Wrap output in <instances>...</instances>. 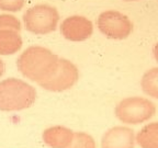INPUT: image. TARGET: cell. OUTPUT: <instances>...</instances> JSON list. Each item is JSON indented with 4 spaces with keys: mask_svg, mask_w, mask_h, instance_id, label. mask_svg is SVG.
Wrapping results in <instances>:
<instances>
[{
    "mask_svg": "<svg viewBox=\"0 0 158 148\" xmlns=\"http://www.w3.org/2000/svg\"><path fill=\"white\" fill-rule=\"evenodd\" d=\"M133 130L124 126H115L103 134L101 139L102 148H134Z\"/></svg>",
    "mask_w": 158,
    "mask_h": 148,
    "instance_id": "8",
    "label": "cell"
},
{
    "mask_svg": "<svg viewBox=\"0 0 158 148\" xmlns=\"http://www.w3.org/2000/svg\"><path fill=\"white\" fill-rule=\"evenodd\" d=\"M141 86L145 94L158 99V67L152 68L144 74Z\"/></svg>",
    "mask_w": 158,
    "mask_h": 148,
    "instance_id": "12",
    "label": "cell"
},
{
    "mask_svg": "<svg viewBox=\"0 0 158 148\" xmlns=\"http://www.w3.org/2000/svg\"><path fill=\"white\" fill-rule=\"evenodd\" d=\"M97 25L104 36L112 39H125L133 31V23L131 20L115 10L102 12L98 17Z\"/></svg>",
    "mask_w": 158,
    "mask_h": 148,
    "instance_id": "5",
    "label": "cell"
},
{
    "mask_svg": "<svg viewBox=\"0 0 158 148\" xmlns=\"http://www.w3.org/2000/svg\"><path fill=\"white\" fill-rule=\"evenodd\" d=\"M123 1H138V0H123Z\"/></svg>",
    "mask_w": 158,
    "mask_h": 148,
    "instance_id": "18",
    "label": "cell"
},
{
    "mask_svg": "<svg viewBox=\"0 0 158 148\" xmlns=\"http://www.w3.org/2000/svg\"><path fill=\"white\" fill-rule=\"evenodd\" d=\"M25 0H0V10L8 12H18L24 7Z\"/></svg>",
    "mask_w": 158,
    "mask_h": 148,
    "instance_id": "15",
    "label": "cell"
},
{
    "mask_svg": "<svg viewBox=\"0 0 158 148\" xmlns=\"http://www.w3.org/2000/svg\"><path fill=\"white\" fill-rule=\"evenodd\" d=\"M59 22V13L49 5H35L23 14V24L27 31L36 35L54 32Z\"/></svg>",
    "mask_w": 158,
    "mask_h": 148,
    "instance_id": "3",
    "label": "cell"
},
{
    "mask_svg": "<svg viewBox=\"0 0 158 148\" xmlns=\"http://www.w3.org/2000/svg\"><path fill=\"white\" fill-rule=\"evenodd\" d=\"M3 72H5V64H3V62L0 59V77L2 76Z\"/></svg>",
    "mask_w": 158,
    "mask_h": 148,
    "instance_id": "17",
    "label": "cell"
},
{
    "mask_svg": "<svg viewBox=\"0 0 158 148\" xmlns=\"http://www.w3.org/2000/svg\"><path fill=\"white\" fill-rule=\"evenodd\" d=\"M57 55L43 46H30L17 60L20 72L31 81L41 82L52 76L58 64Z\"/></svg>",
    "mask_w": 158,
    "mask_h": 148,
    "instance_id": "1",
    "label": "cell"
},
{
    "mask_svg": "<svg viewBox=\"0 0 158 148\" xmlns=\"http://www.w3.org/2000/svg\"><path fill=\"white\" fill-rule=\"evenodd\" d=\"M74 132L65 126H52L43 132V141L51 148H67L72 143Z\"/></svg>",
    "mask_w": 158,
    "mask_h": 148,
    "instance_id": "9",
    "label": "cell"
},
{
    "mask_svg": "<svg viewBox=\"0 0 158 148\" xmlns=\"http://www.w3.org/2000/svg\"><path fill=\"white\" fill-rule=\"evenodd\" d=\"M22 37L19 31L0 30V55L8 56L19 52L22 47Z\"/></svg>",
    "mask_w": 158,
    "mask_h": 148,
    "instance_id": "10",
    "label": "cell"
},
{
    "mask_svg": "<svg viewBox=\"0 0 158 148\" xmlns=\"http://www.w3.org/2000/svg\"><path fill=\"white\" fill-rule=\"evenodd\" d=\"M155 112V104L141 97L123 99L115 108L116 117L125 124H141L153 117Z\"/></svg>",
    "mask_w": 158,
    "mask_h": 148,
    "instance_id": "4",
    "label": "cell"
},
{
    "mask_svg": "<svg viewBox=\"0 0 158 148\" xmlns=\"http://www.w3.org/2000/svg\"><path fill=\"white\" fill-rule=\"evenodd\" d=\"M0 30H15L20 31L21 30V23L12 14H0Z\"/></svg>",
    "mask_w": 158,
    "mask_h": 148,
    "instance_id": "14",
    "label": "cell"
},
{
    "mask_svg": "<svg viewBox=\"0 0 158 148\" xmlns=\"http://www.w3.org/2000/svg\"><path fill=\"white\" fill-rule=\"evenodd\" d=\"M136 141L142 148H158V122L144 126L138 132Z\"/></svg>",
    "mask_w": 158,
    "mask_h": 148,
    "instance_id": "11",
    "label": "cell"
},
{
    "mask_svg": "<svg viewBox=\"0 0 158 148\" xmlns=\"http://www.w3.org/2000/svg\"><path fill=\"white\" fill-rule=\"evenodd\" d=\"M153 53H154V57H155V59L158 62V43L154 46Z\"/></svg>",
    "mask_w": 158,
    "mask_h": 148,
    "instance_id": "16",
    "label": "cell"
},
{
    "mask_svg": "<svg viewBox=\"0 0 158 148\" xmlns=\"http://www.w3.org/2000/svg\"><path fill=\"white\" fill-rule=\"evenodd\" d=\"M67 148H96V142L89 134L84 132H75L72 143Z\"/></svg>",
    "mask_w": 158,
    "mask_h": 148,
    "instance_id": "13",
    "label": "cell"
},
{
    "mask_svg": "<svg viewBox=\"0 0 158 148\" xmlns=\"http://www.w3.org/2000/svg\"><path fill=\"white\" fill-rule=\"evenodd\" d=\"M36 90L21 79L8 78L0 81V111H22L32 106Z\"/></svg>",
    "mask_w": 158,
    "mask_h": 148,
    "instance_id": "2",
    "label": "cell"
},
{
    "mask_svg": "<svg viewBox=\"0 0 158 148\" xmlns=\"http://www.w3.org/2000/svg\"><path fill=\"white\" fill-rule=\"evenodd\" d=\"M60 33L70 42H82L94 33V24L82 15H72L64 20L60 24Z\"/></svg>",
    "mask_w": 158,
    "mask_h": 148,
    "instance_id": "7",
    "label": "cell"
},
{
    "mask_svg": "<svg viewBox=\"0 0 158 148\" xmlns=\"http://www.w3.org/2000/svg\"><path fill=\"white\" fill-rule=\"evenodd\" d=\"M78 79V68L68 59L58 58V64L52 76L44 81L39 82V84L47 91L62 92L72 88Z\"/></svg>",
    "mask_w": 158,
    "mask_h": 148,
    "instance_id": "6",
    "label": "cell"
}]
</instances>
